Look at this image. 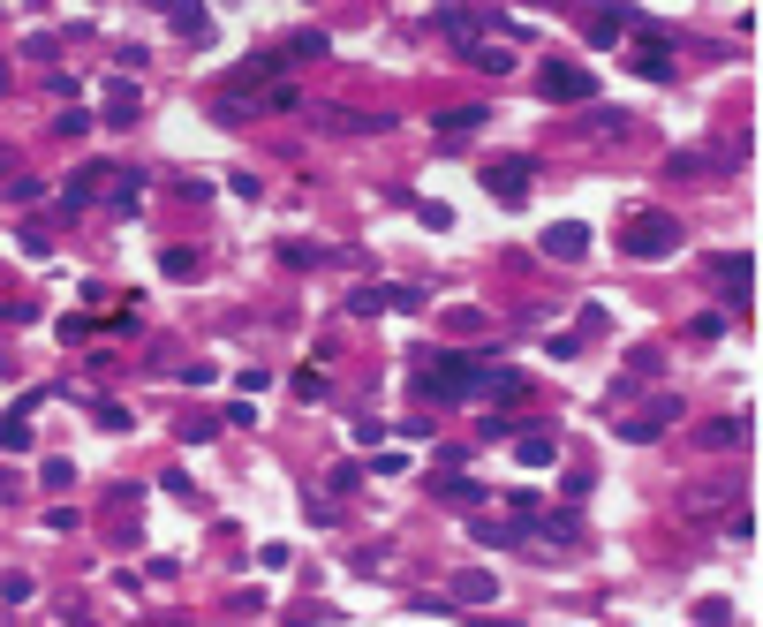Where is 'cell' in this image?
<instances>
[{
	"label": "cell",
	"mask_w": 763,
	"mask_h": 627,
	"mask_svg": "<svg viewBox=\"0 0 763 627\" xmlns=\"http://www.w3.org/2000/svg\"><path fill=\"white\" fill-rule=\"evenodd\" d=\"M673 250H680V220H673V212H635V220H628V257L665 265Z\"/></svg>",
	"instance_id": "6da1fadb"
},
{
	"label": "cell",
	"mask_w": 763,
	"mask_h": 627,
	"mask_svg": "<svg viewBox=\"0 0 763 627\" xmlns=\"http://www.w3.org/2000/svg\"><path fill=\"white\" fill-rule=\"evenodd\" d=\"M529 182H537L529 152H507V159H492V167H484V189H492L499 204H522V197H529Z\"/></svg>",
	"instance_id": "7a4b0ae2"
},
{
	"label": "cell",
	"mask_w": 763,
	"mask_h": 627,
	"mask_svg": "<svg viewBox=\"0 0 763 627\" xmlns=\"http://www.w3.org/2000/svg\"><path fill=\"white\" fill-rule=\"evenodd\" d=\"M537 91H544L552 106H575V99H590V91H597V76H590V68L552 61V68H537Z\"/></svg>",
	"instance_id": "3957f363"
},
{
	"label": "cell",
	"mask_w": 763,
	"mask_h": 627,
	"mask_svg": "<svg viewBox=\"0 0 763 627\" xmlns=\"http://www.w3.org/2000/svg\"><path fill=\"white\" fill-rule=\"evenodd\" d=\"M680 416H688V401H680V393H658V401L643 408V416H628V424H620V439H635V446H650L658 439L665 424H680Z\"/></svg>",
	"instance_id": "277c9868"
},
{
	"label": "cell",
	"mask_w": 763,
	"mask_h": 627,
	"mask_svg": "<svg viewBox=\"0 0 763 627\" xmlns=\"http://www.w3.org/2000/svg\"><path fill=\"white\" fill-rule=\"evenodd\" d=\"M711 280L726 288V303H733V310H748V280H756V257H748V250H726V257L711 265Z\"/></svg>",
	"instance_id": "5b68a950"
},
{
	"label": "cell",
	"mask_w": 763,
	"mask_h": 627,
	"mask_svg": "<svg viewBox=\"0 0 763 627\" xmlns=\"http://www.w3.org/2000/svg\"><path fill=\"white\" fill-rule=\"evenodd\" d=\"M544 257H560V265L590 257V227H582V220H552V227H544Z\"/></svg>",
	"instance_id": "8992f818"
},
{
	"label": "cell",
	"mask_w": 763,
	"mask_h": 627,
	"mask_svg": "<svg viewBox=\"0 0 763 627\" xmlns=\"http://www.w3.org/2000/svg\"><path fill=\"white\" fill-rule=\"evenodd\" d=\"M476 129H484V106H454V114H439V152H461Z\"/></svg>",
	"instance_id": "52a82bcc"
},
{
	"label": "cell",
	"mask_w": 763,
	"mask_h": 627,
	"mask_svg": "<svg viewBox=\"0 0 763 627\" xmlns=\"http://www.w3.org/2000/svg\"><path fill=\"white\" fill-rule=\"evenodd\" d=\"M635 76H643V84H673V53H665V38H635Z\"/></svg>",
	"instance_id": "ba28073f"
},
{
	"label": "cell",
	"mask_w": 763,
	"mask_h": 627,
	"mask_svg": "<svg viewBox=\"0 0 763 627\" xmlns=\"http://www.w3.org/2000/svg\"><path fill=\"white\" fill-rule=\"evenodd\" d=\"M439 499H446V507H484V499H492V492H484L476 476H461L454 461H446V469H439Z\"/></svg>",
	"instance_id": "9c48e42d"
},
{
	"label": "cell",
	"mask_w": 763,
	"mask_h": 627,
	"mask_svg": "<svg viewBox=\"0 0 763 627\" xmlns=\"http://www.w3.org/2000/svg\"><path fill=\"white\" fill-rule=\"evenodd\" d=\"M31 401L38 393H23V401L0 416V454H23V446H31Z\"/></svg>",
	"instance_id": "30bf717a"
},
{
	"label": "cell",
	"mask_w": 763,
	"mask_h": 627,
	"mask_svg": "<svg viewBox=\"0 0 763 627\" xmlns=\"http://www.w3.org/2000/svg\"><path fill=\"white\" fill-rule=\"evenodd\" d=\"M514 461H522V469H552V461H560V439H552V431H522V439H514Z\"/></svg>",
	"instance_id": "8fae6325"
},
{
	"label": "cell",
	"mask_w": 763,
	"mask_h": 627,
	"mask_svg": "<svg viewBox=\"0 0 763 627\" xmlns=\"http://www.w3.org/2000/svg\"><path fill=\"white\" fill-rule=\"evenodd\" d=\"M484 23H492V16H484V8H446V16H439V31L454 38L461 53H469V46H476V31H484Z\"/></svg>",
	"instance_id": "7c38bea8"
},
{
	"label": "cell",
	"mask_w": 763,
	"mask_h": 627,
	"mask_svg": "<svg viewBox=\"0 0 763 627\" xmlns=\"http://www.w3.org/2000/svg\"><path fill=\"white\" fill-rule=\"evenodd\" d=\"M136 507H144V492H136V484H121V492H114V537H121V544H136Z\"/></svg>",
	"instance_id": "4fadbf2b"
},
{
	"label": "cell",
	"mask_w": 763,
	"mask_h": 627,
	"mask_svg": "<svg viewBox=\"0 0 763 627\" xmlns=\"http://www.w3.org/2000/svg\"><path fill=\"white\" fill-rule=\"evenodd\" d=\"M159 8L174 16V31H182V38H204V31H212V23H204V0H159Z\"/></svg>",
	"instance_id": "5bb4252c"
},
{
	"label": "cell",
	"mask_w": 763,
	"mask_h": 627,
	"mask_svg": "<svg viewBox=\"0 0 763 627\" xmlns=\"http://www.w3.org/2000/svg\"><path fill=\"white\" fill-rule=\"evenodd\" d=\"M529 529H544L552 544H582V514H529Z\"/></svg>",
	"instance_id": "9a60e30c"
},
{
	"label": "cell",
	"mask_w": 763,
	"mask_h": 627,
	"mask_svg": "<svg viewBox=\"0 0 763 627\" xmlns=\"http://www.w3.org/2000/svg\"><path fill=\"white\" fill-rule=\"evenodd\" d=\"M325 53H333V38H325V31H295L288 46H280V61H325Z\"/></svg>",
	"instance_id": "2e32d148"
},
{
	"label": "cell",
	"mask_w": 763,
	"mask_h": 627,
	"mask_svg": "<svg viewBox=\"0 0 763 627\" xmlns=\"http://www.w3.org/2000/svg\"><path fill=\"white\" fill-rule=\"evenodd\" d=\"M136 114H144V99H136V84H106V121H114V129H121V121H136Z\"/></svg>",
	"instance_id": "e0dca14e"
},
{
	"label": "cell",
	"mask_w": 763,
	"mask_h": 627,
	"mask_svg": "<svg viewBox=\"0 0 763 627\" xmlns=\"http://www.w3.org/2000/svg\"><path fill=\"white\" fill-rule=\"evenodd\" d=\"M492 597H499L492 575H454V605H492Z\"/></svg>",
	"instance_id": "ac0fdd59"
},
{
	"label": "cell",
	"mask_w": 763,
	"mask_h": 627,
	"mask_svg": "<svg viewBox=\"0 0 763 627\" xmlns=\"http://www.w3.org/2000/svg\"><path fill=\"white\" fill-rule=\"evenodd\" d=\"M272 68H280V53H250V61L235 68V91H257V84L272 76Z\"/></svg>",
	"instance_id": "d6986e66"
},
{
	"label": "cell",
	"mask_w": 763,
	"mask_h": 627,
	"mask_svg": "<svg viewBox=\"0 0 763 627\" xmlns=\"http://www.w3.org/2000/svg\"><path fill=\"white\" fill-rule=\"evenodd\" d=\"M469 68H484V76H514V53L507 46H469Z\"/></svg>",
	"instance_id": "ffe728a7"
},
{
	"label": "cell",
	"mask_w": 763,
	"mask_h": 627,
	"mask_svg": "<svg viewBox=\"0 0 763 627\" xmlns=\"http://www.w3.org/2000/svg\"><path fill=\"white\" fill-rule=\"evenodd\" d=\"M378 310H424V288H408V280H393V288H378Z\"/></svg>",
	"instance_id": "44dd1931"
},
{
	"label": "cell",
	"mask_w": 763,
	"mask_h": 627,
	"mask_svg": "<svg viewBox=\"0 0 763 627\" xmlns=\"http://www.w3.org/2000/svg\"><path fill=\"white\" fill-rule=\"evenodd\" d=\"M529 522H476V544H522Z\"/></svg>",
	"instance_id": "7402d4cb"
},
{
	"label": "cell",
	"mask_w": 763,
	"mask_h": 627,
	"mask_svg": "<svg viewBox=\"0 0 763 627\" xmlns=\"http://www.w3.org/2000/svg\"><path fill=\"white\" fill-rule=\"evenodd\" d=\"M106 182V167H84V174H76V182H68V212H84V204H91V189H99Z\"/></svg>",
	"instance_id": "603a6c76"
},
{
	"label": "cell",
	"mask_w": 763,
	"mask_h": 627,
	"mask_svg": "<svg viewBox=\"0 0 763 627\" xmlns=\"http://www.w3.org/2000/svg\"><path fill=\"white\" fill-rule=\"evenodd\" d=\"M356 484H363V469H356V461H340V469L325 476V492H356Z\"/></svg>",
	"instance_id": "cb8c5ba5"
},
{
	"label": "cell",
	"mask_w": 763,
	"mask_h": 627,
	"mask_svg": "<svg viewBox=\"0 0 763 627\" xmlns=\"http://www.w3.org/2000/svg\"><path fill=\"white\" fill-rule=\"evenodd\" d=\"M348 318H378V288H356V295H348Z\"/></svg>",
	"instance_id": "d4e9b609"
},
{
	"label": "cell",
	"mask_w": 763,
	"mask_h": 627,
	"mask_svg": "<svg viewBox=\"0 0 763 627\" xmlns=\"http://www.w3.org/2000/svg\"><path fill=\"white\" fill-rule=\"evenodd\" d=\"M99 431H129V408H121V401H99Z\"/></svg>",
	"instance_id": "484cf974"
}]
</instances>
